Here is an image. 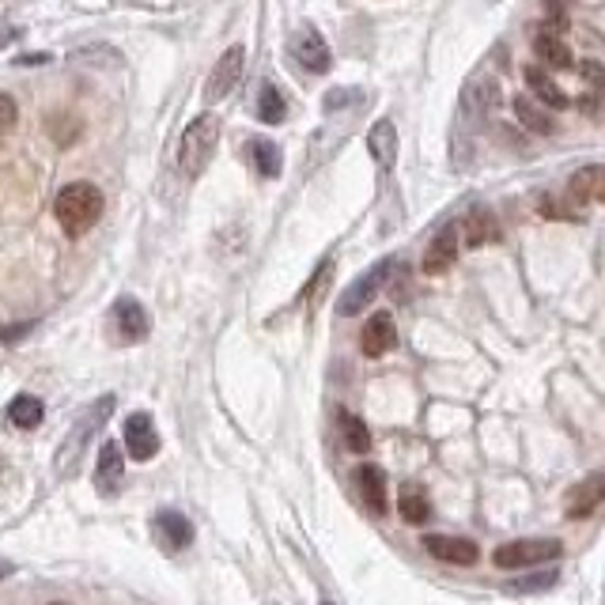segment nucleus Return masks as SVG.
I'll use <instances>...</instances> for the list:
<instances>
[{
  "mask_svg": "<svg viewBox=\"0 0 605 605\" xmlns=\"http://www.w3.org/2000/svg\"><path fill=\"white\" fill-rule=\"evenodd\" d=\"M53 216H57V224L65 227V235L80 239V235H87L91 227L99 224L103 193L91 182H69V186H61L57 201H53Z\"/></svg>",
  "mask_w": 605,
  "mask_h": 605,
  "instance_id": "f257e3e1",
  "label": "nucleus"
},
{
  "mask_svg": "<svg viewBox=\"0 0 605 605\" xmlns=\"http://www.w3.org/2000/svg\"><path fill=\"white\" fill-rule=\"evenodd\" d=\"M220 118L205 110V114H197V118L186 125V133L178 140V171L186 174V178H197V174L208 167V159L216 156V144H220Z\"/></svg>",
  "mask_w": 605,
  "mask_h": 605,
  "instance_id": "f03ea898",
  "label": "nucleus"
},
{
  "mask_svg": "<svg viewBox=\"0 0 605 605\" xmlns=\"http://www.w3.org/2000/svg\"><path fill=\"white\" fill-rule=\"evenodd\" d=\"M556 556H564V541L556 537H526V541H507L492 553V564L500 571H519V568H541L553 564Z\"/></svg>",
  "mask_w": 605,
  "mask_h": 605,
  "instance_id": "7ed1b4c3",
  "label": "nucleus"
},
{
  "mask_svg": "<svg viewBox=\"0 0 605 605\" xmlns=\"http://www.w3.org/2000/svg\"><path fill=\"white\" fill-rule=\"evenodd\" d=\"M390 273H394V261H379V265H371V269H367L360 280H352V288L341 295L337 314H341V318H352V314L367 311V307H371V299L382 292V284L390 280Z\"/></svg>",
  "mask_w": 605,
  "mask_h": 605,
  "instance_id": "20e7f679",
  "label": "nucleus"
},
{
  "mask_svg": "<svg viewBox=\"0 0 605 605\" xmlns=\"http://www.w3.org/2000/svg\"><path fill=\"white\" fill-rule=\"evenodd\" d=\"M242 65H246V50H242V46H231V50L220 53V61L212 65V72H208V80H205L208 106L224 103L227 95L235 91V84L242 80Z\"/></svg>",
  "mask_w": 605,
  "mask_h": 605,
  "instance_id": "39448f33",
  "label": "nucleus"
},
{
  "mask_svg": "<svg viewBox=\"0 0 605 605\" xmlns=\"http://www.w3.org/2000/svg\"><path fill=\"white\" fill-rule=\"evenodd\" d=\"M500 106V80L492 72H477L462 91V114H469L473 121L492 118V110Z\"/></svg>",
  "mask_w": 605,
  "mask_h": 605,
  "instance_id": "423d86ee",
  "label": "nucleus"
},
{
  "mask_svg": "<svg viewBox=\"0 0 605 605\" xmlns=\"http://www.w3.org/2000/svg\"><path fill=\"white\" fill-rule=\"evenodd\" d=\"M125 450H129L133 462H152L156 458L159 435L148 413H129V420H125Z\"/></svg>",
  "mask_w": 605,
  "mask_h": 605,
  "instance_id": "0eeeda50",
  "label": "nucleus"
},
{
  "mask_svg": "<svg viewBox=\"0 0 605 605\" xmlns=\"http://www.w3.org/2000/svg\"><path fill=\"white\" fill-rule=\"evenodd\" d=\"M424 549L435 556V560H443L450 568H473L477 564V556L481 549L466 541V537H447V534H428L424 537Z\"/></svg>",
  "mask_w": 605,
  "mask_h": 605,
  "instance_id": "6e6552de",
  "label": "nucleus"
},
{
  "mask_svg": "<svg viewBox=\"0 0 605 605\" xmlns=\"http://www.w3.org/2000/svg\"><path fill=\"white\" fill-rule=\"evenodd\" d=\"M394 345H398V326H394V318H390L386 311L371 314V318H367V326H363V333H360L363 356H367V360H379V356H386Z\"/></svg>",
  "mask_w": 605,
  "mask_h": 605,
  "instance_id": "1a4fd4ad",
  "label": "nucleus"
},
{
  "mask_svg": "<svg viewBox=\"0 0 605 605\" xmlns=\"http://www.w3.org/2000/svg\"><path fill=\"white\" fill-rule=\"evenodd\" d=\"M292 57L299 61V69L307 72H329V65H333V53H329L326 38L318 35V31H311V27H303L292 38Z\"/></svg>",
  "mask_w": 605,
  "mask_h": 605,
  "instance_id": "9d476101",
  "label": "nucleus"
},
{
  "mask_svg": "<svg viewBox=\"0 0 605 605\" xmlns=\"http://www.w3.org/2000/svg\"><path fill=\"white\" fill-rule=\"evenodd\" d=\"M114 329H118V337L125 345H137V341L148 337V311L140 307L137 299L125 295V299L114 303Z\"/></svg>",
  "mask_w": 605,
  "mask_h": 605,
  "instance_id": "9b49d317",
  "label": "nucleus"
},
{
  "mask_svg": "<svg viewBox=\"0 0 605 605\" xmlns=\"http://www.w3.org/2000/svg\"><path fill=\"white\" fill-rule=\"evenodd\" d=\"M125 484V458H121L118 443H103L99 450V466H95V488L99 496H118Z\"/></svg>",
  "mask_w": 605,
  "mask_h": 605,
  "instance_id": "f8f14e48",
  "label": "nucleus"
},
{
  "mask_svg": "<svg viewBox=\"0 0 605 605\" xmlns=\"http://www.w3.org/2000/svg\"><path fill=\"white\" fill-rule=\"evenodd\" d=\"M454 258H458V224H447L424 250V273L439 277V273H447L454 265Z\"/></svg>",
  "mask_w": 605,
  "mask_h": 605,
  "instance_id": "ddd939ff",
  "label": "nucleus"
},
{
  "mask_svg": "<svg viewBox=\"0 0 605 605\" xmlns=\"http://www.w3.org/2000/svg\"><path fill=\"white\" fill-rule=\"evenodd\" d=\"M568 197L579 205H587V201H602L605 205V163H590V167H579L571 174Z\"/></svg>",
  "mask_w": 605,
  "mask_h": 605,
  "instance_id": "4468645a",
  "label": "nucleus"
},
{
  "mask_svg": "<svg viewBox=\"0 0 605 605\" xmlns=\"http://www.w3.org/2000/svg\"><path fill=\"white\" fill-rule=\"evenodd\" d=\"M367 152L371 159L379 163L382 171H390L394 163H398V129H394V121H375L371 125V133H367Z\"/></svg>",
  "mask_w": 605,
  "mask_h": 605,
  "instance_id": "2eb2a0df",
  "label": "nucleus"
},
{
  "mask_svg": "<svg viewBox=\"0 0 605 605\" xmlns=\"http://www.w3.org/2000/svg\"><path fill=\"white\" fill-rule=\"evenodd\" d=\"M605 500V473H594L587 481H579L568 496V519H587L590 511Z\"/></svg>",
  "mask_w": 605,
  "mask_h": 605,
  "instance_id": "dca6fc26",
  "label": "nucleus"
},
{
  "mask_svg": "<svg viewBox=\"0 0 605 605\" xmlns=\"http://www.w3.org/2000/svg\"><path fill=\"white\" fill-rule=\"evenodd\" d=\"M462 231H466V242L469 246H488V242H500L503 231H500V220L492 216V208H469V216L462 220Z\"/></svg>",
  "mask_w": 605,
  "mask_h": 605,
  "instance_id": "f3484780",
  "label": "nucleus"
},
{
  "mask_svg": "<svg viewBox=\"0 0 605 605\" xmlns=\"http://www.w3.org/2000/svg\"><path fill=\"white\" fill-rule=\"evenodd\" d=\"M156 537L171 549V553H182L186 545L193 541V526L186 515H178V511H159L156 515Z\"/></svg>",
  "mask_w": 605,
  "mask_h": 605,
  "instance_id": "a211bd4d",
  "label": "nucleus"
},
{
  "mask_svg": "<svg viewBox=\"0 0 605 605\" xmlns=\"http://www.w3.org/2000/svg\"><path fill=\"white\" fill-rule=\"evenodd\" d=\"M534 53L545 69H556V72L571 69V50L564 46L560 31H553V27H545V31H537L534 35Z\"/></svg>",
  "mask_w": 605,
  "mask_h": 605,
  "instance_id": "6ab92c4d",
  "label": "nucleus"
},
{
  "mask_svg": "<svg viewBox=\"0 0 605 605\" xmlns=\"http://www.w3.org/2000/svg\"><path fill=\"white\" fill-rule=\"evenodd\" d=\"M522 76H526V87L534 91V99L541 106H549V110H564V106L571 103L568 95H564V87H560L553 76H549V69H534V65H530Z\"/></svg>",
  "mask_w": 605,
  "mask_h": 605,
  "instance_id": "aec40b11",
  "label": "nucleus"
},
{
  "mask_svg": "<svg viewBox=\"0 0 605 605\" xmlns=\"http://www.w3.org/2000/svg\"><path fill=\"white\" fill-rule=\"evenodd\" d=\"M356 488H360V500L367 503V511L386 515V477H382L379 466L356 469Z\"/></svg>",
  "mask_w": 605,
  "mask_h": 605,
  "instance_id": "412c9836",
  "label": "nucleus"
},
{
  "mask_svg": "<svg viewBox=\"0 0 605 605\" xmlns=\"http://www.w3.org/2000/svg\"><path fill=\"white\" fill-rule=\"evenodd\" d=\"M515 114H519V121L530 129V133H541V137H553L556 133L553 110L541 106L537 99H530V95H515Z\"/></svg>",
  "mask_w": 605,
  "mask_h": 605,
  "instance_id": "4be33fe9",
  "label": "nucleus"
},
{
  "mask_svg": "<svg viewBox=\"0 0 605 605\" xmlns=\"http://www.w3.org/2000/svg\"><path fill=\"white\" fill-rule=\"evenodd\" d=\"M398 511L409 526H424V522L432 519V503H428V496H424L420 488H413V484H405V488H401Z\"/></svg>",
  "mask_w": 605,
  "mask_h": 605,
  "instance_id": "5701e85b",
  "label": "nucleus"
},
{
  "mask_svg": "<svg viewBox=\"0 0 605 605\" xmlns=\"http://www.w3.org/2000/svg\"><path fill=\"white\" fill-rule=\"evenodd\" d=\"M42 416H46V409H42V401H38L35 394H19V398H12V405H8V420H12L16 428H23V432L38 428Z\"/></svg>",
  "mask_w": 605,
  "mask_h": 605,
  "instance_id": "b1692460",
  "label": "nucleus"
},
{
  "mask_svg": "<svg viewBox=\"0 0 605 605\" xmlns=\"http://www.w3.org/2000/svg\"><path fill=\"white\" fill-rule=\"evenodd\" d=\"M250 159H254V167H258L261 178H277L280 167H284V163H280V148L269 137L250 140Z\"/></svg>",
  "mask_w": 605,
  "mask_h": 605,
  "instance_id": "393cba45",
  "label": "nucleus"
},
{
  "mask_svg": "<svg viewBox=\"0 0 605 605\" xmlns=\"http://www.w3.org/2000/svg\"><path fill=\"white\" fill-rule=\"evenodd\" d=\"M284 114H288V103H284V95H280L273 84H265L258 91V118L265 121V125H280V121H284Z\"/></svg>",
  "mask_w": 605,
  "mask_h": 605,
  "instance_id": "a878e982",
  "label": "nucleus"
},
{
  "mask_svg": "<svg viewBox=\"0 0 605 605\" xmlns=\"http://www.w3.org/2000/svg\"><path fill=\"white\" fill-rule=\"evenodd\" d=\"M341 432H345L348 450H356V454H367V450H371V432H367V424H363L360 416L341 413Z\"/></svg>",
  "mask_w": 605,
  "mask_h": 605,
  "instance_id": "bb28decb",
  "label": "nucleus"
},
{
  "mask_svg": "<svg viewBox=\"0 0 605 605\" xmlns=\"http://www.w3.org/2000/svg\"><path fill=\"white\" fill-rule=\"evenodd\" d=\"M541 212H545L549 220H583L579 208H571L568 201H556V197H541Z\"/></svg>",
  "mask_w": 605,
  "mask_h": 605,
  "instance_id": "cd10ccee",
  "label": "nucleus"
},
{
  "mask_svg": "<svg viewBox=\"0 0 605 605\" xmlns=\"http://www.w3.org/2000/svg\"><path fill=\"white\" fill-rule=\"evenodd\" d=\"M556 583V571H541V575H530V579H519V583H511L515 594H534V590H549Z\"/></svg>",
  "mask_w": 605,
  "mask_h": 605,
  "instance_id": "c85d7f7f",
  "label": "nucleus"
},
{
  "mask_svg": "<svg viewBox=\"0 0 605 605\" xmlns=\"http://www.w3.org/2000/svg\"><path fill=\"white\" fill-rule=\"evenodd\" d=\"M579 76H583L598 95H605V65H598V61H583V65H579Z\"/></svg>",
  "mask_w": 605,
  "mask_h": 605,
  "instance_id": "c756f323",
  "label": "nucleus"
},
{
  "mask_svg": "<svg viewBox=\"0 0 605 605\" xmlns=\"http://www.w3.org/2000/svg\"><path fill=\"white\" fill-rule=\"evenodd\" d=\"M579 110H583L587 118H605V95H598V91H594V95H583V99H579Z\"/></svg>",
  "mask_w": 605,
  "mask_h": 605,
  "instance_id": "7c9ffc66",
  "label": "nucleus"
},
{
  "mask_svg": "<svg viewBox=\"0 0 605 605\" xmlns=\"http://www.w3.org/2000/svg\"><path fill=\"white\" fill-rule=\"evenodd\" d=\"M19 110H16V99L12 95H0V129H8V125H16Z\"/></svg>",
  "mask_w": 605,
  "mask_h": 605,
  "instance_id": "2f4dec72",
  "label": "nucleus"
},
{
  "mask_svg": "<svg viewBox=\"0 0 605 605\" xmlns=\"http://www.w3.org/2000/svg\"><path fill=\"white\" fill-rule=\"evenodd\" d=\"M8 575H12V564H8V560H0V579H8Z\"/></svg>",
  "mask_w": 605,
  "mask_h": 605,
  "instance_id": "473e14b6",
  "label": "nucleus"
},
{
  "mask_svg": "<svg viewBox=\"0 0 605 605\" xmlns=\"http://www.w3.org/2000/svg\"><path fill=\"white\" fill-rule=\"evenodd\" d=\"M53 605H65V602H53Z\"/></svg>",
  "mask_w": 605,
  "mask_h": 605,
  "instance_id": "72a5a7b5",
  "label": "nucleus"
},
{
  "mask_svg": "<svg viewBox=\"0 0 605 605\" xmlns=\"http://www.w3.org/2000/svg\"><path fill=\"white\" fill-rule=\"evenodd\" d=\"M322 605H333V602H322Z\"/></svg>",
  "mask_w": 605,
  "mask_h": 605,
  "instance_id": "f704fd0d",
  "label": "nucleus"
}]
</instances>
